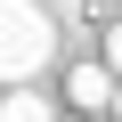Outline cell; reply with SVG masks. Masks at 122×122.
<instances>
[{
	"mask_svg": "<svg viewBox=\"0 0 122 122\" xmlns=\"http://www.w3.org/2000/svg\"><path fill=\"white\" fill-rule=\"evenodd\" d=\"M49 57H57V16L41 0H8L0 8V73L33 81V73H49Z\"/></svg>",
	"mask_w": 122,
	"mask_h": 122,
	"instance_id": "6da1fadb",
	"label": "cell"
},
{
	"mask_svg": "<svg viewBox=\"0 0 122 122\" xmlns=\"http://www.w3.org/2000/svg\"><path fill=\"white\" fill-rule=\"evenodd\" d=\"M65 98H73L81 114H106V106H122V90H114V65H106V57L73 65V73H65Z\"/></svg>",
	"mask_w": 122,
	"mask_h": 122,
	"instance_id": "7a4b0ae2",
	"label": "cell"
},
{
	"mask_svg": "<svg viewBox=\"0 0 122 122\" xmlns=\"http://www.w3.org/2000/svg\"><path fill=\"white\" fill-rule=\"evenodd\" d=\"M0 122H57V114H49V98H41L33 81H8V106H0Z\"/></svg>",
	"mask_w": 122,
	"mask_h": 122,
	"instance_id": "3957f363",
	"label": "cell"
},
{
	"mask_svg": "<svg viewBox=\"0 0 122 122\" xmlns=\"http://www.w3.org/2000/svg\"><path fill=\"white\" fill-rule=\"evenodd\" d=\"M106 65L122 73V25H106Z\"/></svg>",
	"mask_w": 122,
	"mask_h": 122,
	"instance_id": "277c9868",
	"label": "cell"
},
{
	"mask_svg": "<svg viewBox=\"0 0 122 122\" xmlns=\"http://www.w3.org/2000/svg\"><path fill=\"white\" fill-rule=\"evenodd\" d=\"M114 122H122V106H114Z\"/></svg>",
	"mask_w": 122,
	"mask_h": 122,
	"instance_id": "5b68a950",
	"label": "cell"
}]
</instances>
